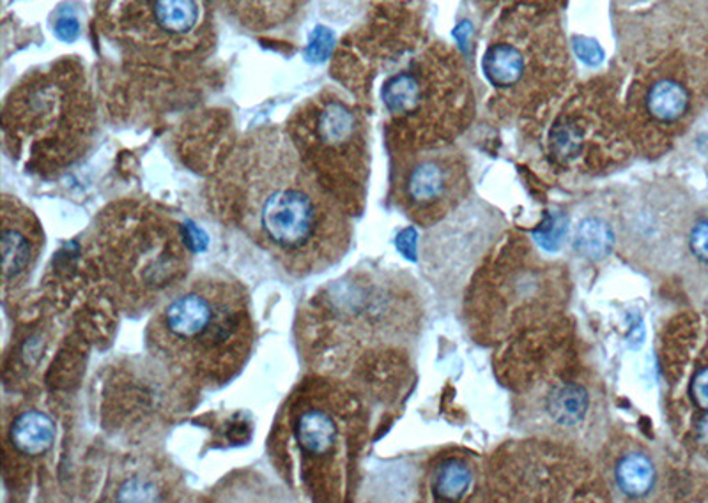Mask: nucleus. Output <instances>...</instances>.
Masks as SVG:
<instances>
[{
	"mask_svg": "<svg viewBox=\"0 0 708 503\" xmlns=\"http://www.w3.org/2000/svg\"><path fill=\"white\" fill-rule=\"evenodd\" d=\"M225 221L289 276L325 273L349 245L342 207L303 164L288 133L259 129L239 141L216 179Z\"/></svg>",
	"mask_w": 708,
	"mask_h": 503,
	"instance_id": "nucleus-1",
	"label": "nucleus"
},
{
	"mask_svg": "<svg viewBox=\"0 0 708 503\" xmlns=\"http://www.w3.org/2000/svg\"><path fill=\"white\" fill-rule=\"evenodd\" d=\"M256 345V322L243 285L222 276L188 279L156 309L147 346L179 380L216 389L243 371Z\"/></svg>",
	"mask_w": 708,
	"mask_h": 503,
	"instance_id": "nucleus-2",
	"label": "nucleus"
},
{
	"mask_svg": "<svg viewBox=\"0 0 708 503\" xmlns=\"http://www.w3.org/2000/svg\"><path fill=\"white\" fill-rule=\"evenodd\" d=\"M192 236L183 222L146 202L112 205L98 219L88 262L126 313L158 309L188 282Z\"/></svg>",
	"mask_w": 708,
	"mask_h": 503,
	"instance_id": "nucleus-3",
	"label": "nucleus"
},
{
	"mask_svg": "<svg viewBox=\"0 0 708 503\" xmlns=\"http://www.w3.org/2000/svg\"><path fill=\"white\" fill-rule=\"evenodd\" d=\"M351 401L326 380H308L289 398L274 426L271 449L289 479L308 499H342L352 442Z\"/></svg>",
	"mask_w": 708,
	"mask_h": 503,
	"instance_id": "nucleus-4",
	"label": "nucleus"
},
{
	"mask_svg": "<svg viewBox=\"0 0 708 503\" xmlns=\"http://www.w3.org/2000/svg\"><path fill=\"white\" fill-rule=\"evenodd\" d=\"M5 140L40 172L63 170L91 140L92 108L77 75L48 73L31 80L8 101Z\"/></svg>",
	"mask_w": 708,
	"mask_h": 503,
	"instance_id": "nucleus-5",
	"label": "nucleus"
},
{
	"mask_svg": "<svg viewBox=\"0 0 708 503\" xmlns=\"http://www.w3.org/2000/svg\"><path fill=\"white\" fill-rule=\"evenodd\" d=\"M297 156L342 209H352L363 186V138L355 110L338 98L306 101L289 123Z\"/></svg>",
	"mask_w": 708,
	"mask_h": 503,
	"instance_id": "nucleus-6",
	"label": "nucleus"
},
{
	"mask_svg": "<svg viewBox=\"0 0 708 503\" xmlns=\"http://www.w3.org/2000/svg\"><path fill=\"white\" fill-rule=\"evenodd\" d=\"M2 291L4 297L22 288L29 274L36 267L45 245L43 228L33 210L23 207L19 199L5 196L2 204Z\"/></svg>",
	"mask_w": 708,
	"mask_h": 503,
	"instance_id": "nucleus-7",
	"label": "nucleus"
},
{
	"mask_svg": "<svg viewBox=\"0 0 708 503\" xmlns=\"http://www.w3.org/2000/svg\"><path fill=\"white\" fill-rule=\"evenodd\" d=\"M55 438L57 426L48 413L36 407L14 410L5 422V468L33 467L52 453Z\"/></svg>",
	"mask_w": 708,
	"mask_h": 503,
	"instance_id": "nucleus-8",
	"label": "nucleus"
},
{
	"mask_svg": "<svg viewBox=\"0 0 708 503\" xmlns=\"http://www.w3.org/2000/svg\"><path fill=\"white\" fill-rule=\"evenodd\" d=\"M644 108L655 123L664 126L681 123L693 108L690 87L682 78H659L644 95Z\"/></svg>",
	"mask_w": 708,
	"mask_h": 503,
	"instance_id": "nucleus-9",
	"label": "nucleus"
},
{
	"mask_svg": "<svg viewBox=\"0 0 708 503\" xmlns=\"http://www.w3.org/2000/svg\"><path fill=\"white\" fill-rule=\"evenodd\" d=\"M615 482L627 499L640 500L655 490L658 470L649 454L634 450L618 459L615 467Z\"/></svg>",
	"mask_w": 708,
	"mask_h": 503,
	"instance_id": "nucleus-10",
	"label": "nucleus"
},
{
	"mask_svg": "<svg viewBox=\"0 0 708 503\" xmlns=\"http://www.w3.org/2000/svg\"><path fill=\"white\" fill-rule=\"evenodd\" d=\"M153 27L160 36H188L199 25V4L195 0H151L149 4Z\"/></svg>",
	"mask_w": 708,
	"mask_h": 503,
	"instance_id": "nucleus-11",
	"label": "nucleus"
},
{
	"mask_svg": "<svg viewBox=\"0 0 708 503\" xmlns=\"http://www.w3.org/2000/svg\"><path fill=\"white\" fill-rule=\"evenodd\" d=\"M482 69L491 85L508 89L525 77V55L510 43H494L485 52Z\"/></svg>",
	"mask_w": 708,
	"mask_h": 503,
	"instance_id": "nucleus-12",
	"label": "nucleus"
},
{
	"mask_svg": "<svg viewBox=\"0 0 708 503\" xmlns=\"http://www.w3.org/2000/svg\"><path fill=\"white\" fill-rule=\"evenodd\" d=\"M383 105L392 117L404 118L415 114L424 101V85L418 75L401 71L393 75L381 91Z\"/></svg>",
	"mask_w": 708,
	"mask_h": 503,
	"instance_id": "nucleus-13",
	"label": "nucleus"
},
{
	"mask_svg": "<svg viewBox=\"0 0 708 503\" xmlns=\"http://www.w3.org/2000/svg\"><path fill=\"white\" fill-rule=\"evenodd\" d=\"M589 398L585 387L563 384L549 395L548 413L562 427L580 426L588 415Z\"/></svg>",
	"mask_w": 708,
	"mask_h": 503,
	"instance_id": "nucleus-14",
	"label": "nucleus"
},
{
	"mask_svg": "<svg viewBox=\"0 0 708 503\" xmlns=\"http://www.w3.org/2000/svg\"><path fill=\"white\" fill-rule=\"evenodd\" d=\"M447 170L438 161H422L407 173L406 196L413 204H435L447 190Z\"/></svg>",
	"mask_w": 708,
	"mask_h": 503,
	"instance_id": "nucleus-15",
	"label": "nucleus"
},
{
	"mask_svg": "<svg viewBox=\"0 0 708 503\" xmlns=\"http://www.w3.org/2000/svg\"><path fill=\"white\" fill-rule=\"evenodd\" d=\"M471 485V468L461 459H447L432 477V494L436 500L456 502L468 493Z\"/></svg>",
	"mask_w": 708,
	"mask_h": 503,
	"instance_id": "nucleus-16",
	"label": "nucleus"
},
{
	"mask_svg": "<svg viewBox=\"0 0 708 503\" xmlns=\"http://www.w3.org/2000/svg\"><path fill=\"white\" fill-rule=\"evenodd\" d=\"M613 230L608 222L597 218H588L577 227L574 245L583 256L589 260L606 259L613 250Z\"/></svg>",
	"mask_w": 708,
	"mask_h": 503,
	"instance_id": "nucleus-17",
	"label": "nucleus"
},
{
	"mask_svg": "<svg viewBox=\"0 0 708 503\" xmlns=\"http://www.w3.org/2000/svg\"><path fill=\"white\" fill-rule=\"evenodd\" d=\"M686 254L698 268H708V210L695 213L686 239Z\"/></svg>",
	"mask_w": 708,
	"mask_h": 503,
	"instance_id": "nucleus-18",
	"label": "nucleus"
},
{
	"mask_svg": "<svg viewBox=\"0 0 708 503\" xmlns=\"http://www.w3.org/2000/svg\"><path fill=\"white\" fill-rule=\"evenodd\" d=\"M551 147L558 159H572L583 149V132L572 121H560L551 132Z\"/></svg>",
	"mask_w": 708,
	"mask_h": 503,
	"instance_id": "nucleus-19",
	"label": "nucleus"
},
{
	"mask_svg": "<svg viewBox=\"0 0 708 503\" xmlns=\"http://www.w3.org/2000/svg\"><path fill=\"white\" fill-rule=\"evenodd\" d=\"M334 48V34L325 27H317L311 36V43L306 48V57L314 62H323L328 59L329 52Z\"/></svg>",
	"mask_w": 708,
	"mask_h": 503,
	"instance_id": "nucleus-20",
	"label": "nucleus"
},
{
	"mask_svg": "<svg viewBox=\"0 0 708 503\" xmlns=\"http://www.w3.org/2000/svg\"><path fill=\"white\" fill-rule=\"evenodd\" d=\"M689 396L696 409L708 413V366L699 367L689 384Z\"/></svg>",
	"mask_w": 708,
	"mask_h": 503,
	"instance_id": "nucleus-21",
	"label": "nucleus"
},
{
	"mask_svg": "<svg viewBox=\"0 0 708 503\" xmlns=\"http://www.w3.org/2000/svg\"><path fill=\"white\" fill-rule=\"evenodd\" d=\"M574 52L588 66H599L604 60V52L599 43L588 39V37H576L574 39Z\"/></svg>",
	"mask_w": 708,
	"mask_h": 503,
	"instance_id": "nucleus-22",
	"label": "nucleus"
},
{
	"mask_svg": "<svg viewBox=\"0 0 708 503\" xmlns=\"http://www.w3.org/2000/svg\"><path fill=\"white\" fill-rule=\"evenodd\" d=\"M78 34H80V23L74 14H63L55 22V36L63 39V42H75Z\"/></svg>",
	"mask_w": 708,
	"mask_h": 503,
	"instance_id": "nucleus-23",
	"label": "nucleus"
},
{
	"mask_svg": "<svg viewBox=\"0 0 708 503\" xmlns=\"http://www.w3.org/2000/svg\"><path fill=\"white\" fill-rule=\"evenodd\" d=\"M563 231H565V227L558 221V218L549 219L544 227L540 228V244H544L548 250H553L562 239Z\"/></svg>",
	"mask_w": 708,
	"mask_h": 503,
	"instance_id": "nucleus-24",
	"label": "nucleus"
},
{
	"mask_svg": "<svg viewBox=\"0 0 708 503\" xmlns=\"http://www.w3.org/2000/svg\"><path fill=\"white\" fill-rule=\"evenodd\" d=\"M416 233L413 230H406L398 237V250L406 254L407 259L415 260Z\"/></svg>",
	"mask_w": 708,
	"mask_h": 503,
	"instance_id": "nucleus-25",
	"label": "nucleus"
},
{
	"mask_svg": "<svg viewBox=\"0 0 708 503\" xmlns=\"http://www.w3.org/2000/svg\"><path fill=\"white\" fill-rule=\"evenodd\" d=\"M453 36H456V39H458L459 46H461L462 50L467 48L468 46V39H470L471 36V23L470 22H461L458 25V28H456V32H453Z\"/></svg>",
	"mask_w": 708,
	"mask_h": 503,
	"instance_id": "nucleus-26",
	"label": "nucleus"
}]
</instances>
